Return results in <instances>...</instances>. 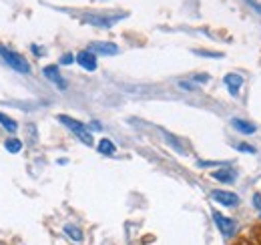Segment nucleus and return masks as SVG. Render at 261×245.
<instances>
[{"mask_svg":"<svg viewBox=\"0 0 261 245\" xmlns=\"http://www.w3.org/2000/svg\"><path fill=\"white\" fill-rule=\"evenodd\" d=\"M213 221H215V225L219 227V231H221L225 237L233 235V231H235V221H233V219H229V217L221 215L219 211H215V213H213Z\"/></svg>","mask_w":261,"mask_h":245,"instance_id":"nucleus-4","label":"nucleus"},{"mask_svg":"<svg viewBox=\"0 0 261 245\" xmlns=\"http://www.w3.org/2000/svg\"><path fill=\"white\" fill-rule=\"evenodd\" d=\"M65 231L70 239H74V241H83V233H81L79 227H74V225H65Z\"/></svg>","mask_w":261,"mask_h":245,"instance_id":"nucleus-14","label":"nucleus"},{"mask_svg":"<svg viewBox=\"0 0 261 245\" xmlns=\"http://www.w3.org/2000/svg\"><path fill=\"white\" fill-rule=\"evenodd\" d=\"M195 81H207V77H205V75H197Z\"/></svg>","mask_w":261,"mask_h":245,"instance_id":"nucleus-20","label":"nucleus"},{"mask_svg":"<svg viewBox=\"0 0 261 245\" xmlns=\"http://www.w3.org/2000/svg\"><path fill=\"white\" fill-rule=\"evenodd\" d=\"M211 199H215L219 205H225V207H235L239 205V197L231 191H223V189H217L211 193Z\"/></svg>","mask_w":261,"mask_h":245,"instance_id":"nucleus-3","label":"nucleus"},{"mask_svg":"<svg viewBox=\"0 0 261 245\" xmlns=\"http://www.w3.org/2000/svg\"><path fill=\"white\" fill-rule=\"evenodd\" d=\"M4 147H6V151H10V153H18V151L22 149V143H20L18 139H8V141L4 143Z\"/></svg>","mask_w":261,"mask_h":245,"instance_id":"nucleus-15","label":"nucleus"},{"mask_svg":"<svg viewBox=\"0 0 261 245\" xmlns=\"http://www.w3.org/2000/svg\"><path fill=\"white\" fill-rule=\"evenodd\" d=\"M115 145L109 141V139H100V143H98V153L102 155H115Z\"/></svg>","mask_w":261,"mask_h":245,"instance_id":"nucleus-12","label":"nucleus"},{"mask_svg":"<svg viewBox=\"0 0 261 245\" xmlns=\"http://www.w3.org/2000/svg\"><path fill=\"white\" fill-rule=\"evenodd\" d=\"M119 18H121V14H115V16H97V14H89V16H85V22L95 24V27H105V29H109V27H113Z\"/></svg>","mask_w":261,"mask_h":245,"instance_id":"nucleus-6","label":"nucleus"},{"mask_svg":"<svg viewBox=\"0 0 261 245\" xmlns=\"http://www.w3.org/2000/svg\"><path fill=\"white\" fill-rule=\"evenodd\" d=\"M167 141H169V143H171V145H173V147H175V149H177L179 153H185V151H183V147L179 145V141H177V139H175L173 135H167Z\"/></svg>","mask_w":261,"mask_h":245,"instance_id":"nucleus-16","label":"nucleus"},{"mask_svg":"<svg viewBox=\"0 0 261 245\" xmlns=\"http://www.w3.org/2000/svg\"><path fill=\"white\" fill-rule=\"evenodd\" d=\"M253 205L257 211H261V195H253Z\"/></svg>","mask_w":261,"mask_h":245,"instance_id":"nucleus-19","label":"nucleus"},{"mask_svg":"<svg viewBox=\"0 0 261 245\" xmlns=\"http://www.w3.org/2000/svg\"><path fill=\"white\" fill-rule=\"evenodd\" d=\"M72 61H74V57H72V55H65V57L61 59V64H72Z\"/></svg>","mask_w":261,"mask_h":245,"instance_id":"nucleus-18","label":"nucleus"},{"mask_svg":"<svg viewBox=\"0 0 261 245\" xmlns=\"http://www.w3.org/2000/svg\"><path fill=\"white\" fill-rule=\"evenodd\" d=\"M0 125H2V127H4V129H6L8 133H14V131L18 129V125L12 121L10 117H6L4 113H0Z\"/></svg>","mask_w":261,"mask_h":245,"instance_id":"nucleus-13","label":"nucleus"},{"mask_svg":"<svg viewBox=\"0 0 261 245\" xmlns=\"http://www.w3.org/2000/svg\"><path fill=\"white\" fill-rule=\"evenodd\" d=\"M233 127H235L237 131L245 133V135H251V133H255V125H253V122L243 121V119H235V121H233Z\"/></svg>","mask_w":261,"mask_h":245,"instance_id":"nucleus-11","label":"nucleus"},{"mask_svg":"<svg viewBox=\"0 0 261 245\" xmlns=\"http://www.w3.org/2000/svg\"><path fill=\"white\" fill-rule=\"evenodd\" d=\"M76 62L85 68V70H97V55L95 53H91V51H81L79 55H76Z\"/></svg>","mask_w":261,"mask_h":245,"instance_id":"nucleus-5","label":"nucleus"},{"mask_svg":"<svg viewBox=\"0 0 261 245\" xmlns=\"http://www.w3.org/2000/svg\"><path fill=\"white\" fill-rule=\"evenodd\" d=\"M213 177H215L219 183H231V181L235 179V173H233V169L225 167V169H219V171H215V173H213Z\"/></svg>","mask_w":261,"mask_h":245,"instance_id":"nucleus-10","label":"nucleus"},{"mask_svg":"<svg viewBox=\"0 0 261 245\" xmlns=\"http://www.w3.org/2000/svg\"><path fill=\"white\" fill-rule=\"evenodd\" d=\"M89 51L95 53V55H117L119 53V46L113 44V42H91L89 44Z\"/></svg>","mask_w":261,"mask_h":245,"instance_id":"nucleus-7","label":"nucleus"},{"mask_svg":"<svg viewBox=\"0 0 261 245\" xmlns=\"http://www.w3.org/2000/svg\"><path fill=\"white\" fill-rule=\"evenodd\" d=\"M0 57L4 59V62H6L8 66H12L14 70L24 72V75H29V72H31V64L27 62V59H24L22 55H18V53H14V51L6 48L4 44H0Z\"/></svg>","mask_w":261,"mask_h":245,"instance_id":"nucleus-1","label":"nucleus"},{"mask_svg":"<svg viewBox=\"0 0 261 245\" xmlns=\"http://www.w3.org/2000/svg\"><path fill=\"white\" fill-rule=\"evenodd\" d=\"M44 77L48 79V81H53L59 89H66V81L61 77V72H59V66H55V64H50V66H46L44 68Z\"/></svg>","mask_w":261,"mask_h":245,"instance_id":"nucleus-8","label":"nucleus"},{"mask_svg":"<svg viewBox=\"0 0 261 245\" xmlns=\"http://www.w3.org/2000/svg\"><path fill=\"white\" fill-rule=\"evenodd\" d=\"M239 149H241L243 153H255V149H253L251 145H247V143H239Z\"/></svg>","mask_w":261,"mask_h":245,"instance_id":"nucleus-17","label":"nucleus"},{"mask_svg":"<svg viewBox=\"0 0 261 245\" xmlns=\"http://www.w3.org/2000/svg\"><path fill=\"white\" fill-rule=\"evenodd\" d=\"M225 85L229 87V92H231V94H237L239 89H241V85H243V79H241L239 75H227V77H225Z\"/></svg>","mask_w":261,"mask_h":245,"instance_id":"nucleus-9","label":"nucleus"},{"mask_svg":"<svg viewBox=\"0 0 261 245\" xmlns=\"http://www.w3.org/2000/svg\"><path fill=\"white\" fill-rule=\"evenodd\" d=\"M59 121L63 122V125H66L87 147H91L93 145V133L87 129V125H83V122H79V121H74V119H70V117H66V115H59Z\"/></svg>","mask_w":261,"mask_h":245,"instance_id":"nucleus-2","label":"nucleus"}]
</instances>
